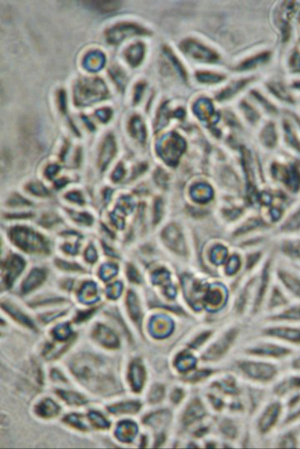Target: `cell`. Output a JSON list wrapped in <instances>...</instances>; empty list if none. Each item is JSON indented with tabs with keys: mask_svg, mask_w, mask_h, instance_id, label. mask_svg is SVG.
I'll list each match as a JSON object with an SVG mask.
<instances>
[{
	"mask_svg": "<svg viewBox=\"0 0 300 449\" xmlns=\"http://www.w3.org/2000/svg\"><path fill=\"white\" fill-rule=\"evenodd\" d=\"M106 85L99 78H83L77 81L74 89L76 105L87 106L105 99L108 95Z\"/></svg>",
	"mask_w": 300,
	"mask_h": 449,
	"instance_id": "obj_1",
	"label": "cell"
},
{
	"mask_svg": "<svg viewBox=\"0 0 300 449\" xmlns=\"http://www.w3.org/2000/svg\"><path fill=\"white\" fill-rule=\"evenodd\" d=\"M147 31L139 25L132 23H121L113 26L106 32L107 41L118 44L132 36L146 34Z\"/></svg>",
	"mask_w": 300,
	"mask_h": 449,
	"instance_id": "obj_2",
	"label": "cell"
},
{
	"mask_svg": "<svg viewBox=\"0 0 300 449\" xmlns=\"http://www.w3.org/2000/svg\"><path fill=\"white\" fill-rule=\"evenodd\" d=\"M181 49L191 58L200 61L213 62L218 59L215 52L193 40H185L181 43Z\"/></svg>",
	"mask_w": 300,
	"mask_h": 449,
	"instance_id": "obj_3",
	"label": "cell"
},
{
	"mask_svg": "<svg viewBox=\"0 0 300 449\" xmlns=\"http://www.w3.org/2000/svg\"><path fill=\"white\" fill-rule=\"evenodd\" d=\"M241 368L248 376L262 382L271 380L277 374L275 367L265 363H244Z\"/></svg>",
	"mask_w": 300,
	"mask_h": 449,
	"instance_id": "obj_4",
	"label": "cell"
},
{
	"mask_svg": "<svg viewBox=\"0 0 300 449\" xmlns=\"http://www.w3.org/2000/svg\"><path fill=\"white\" fill-rule=\"evenodd\" d=\"M162 237L163 242L170 250L180 255H186V244L179 229L173 227L166 229Z\"/></svg>",
	"mask_w": 300,
	"mask_h": 449,
	"instance_id": "obj_5",
	"label": "cell"
},
{
	"mask_svg": "<svg viewBox=\"0 0 300 449\" xmlns=\"http://www.w3.org/2000/svg\"><path fill=\"white\" fill-rule=\"evenodd\" d=\"M106 58L101 51H95L88 53L84 58L83 66L88 71L96 72L104 67Z\"/></svg>",
	"mask_w": 300,
	"mask_h": 449,
	"instance_id": "obj_6",
	"label": "cell"
},
{
	"mask_svg": "<svg viewBox=\"0 0 300 449\" xmlns=\"http://www.w3.org/2000/svg\"><path fill=\"white\" fill-rule=\"evenodd\" d=\"M280 413V407L278 404L270 406L263 415L260 423L262 432H267L276 424Z\"/></svg>",
	"mask_w": 300,
	"mask_h": 449,
	"instance_id": "obj_7",
	"label": "cell"
},
{
	"mask_svg": "<svg viewBox=\"0 0 300 449\" xmlns=\"http://www.w3.org/2000/svg\"><path fill=\"white\" fill-rule=\"evenodd\" d=\"M95 338L102 346L108 348H114L118 346L117 337L108 329L100 327L95 332Z\"/></svg>",
	"mask_w": 300,
	"mask_h": 449,
	"instance_id": "obj_8",
	"label": "cell"
},
{
	"mask_svg": "<svg viewBox=\"0 0 300 449\" xmlns=\"http://www.w3.org/2000/svg\"><path fill=\"white\" fill-rule=\"evenodd\" d=\"M145 54V47L142 43H138L130 46L125 52V57L128 64L136 67L142 62Z\"/></svg>",
	"mask_w": 300,
	"mask_h": 449,
	"instance_id": "obj_9",
	"label": "cell"
},
{
	"mask_svg": "<svg viewBox=\"0 0 300 449\" xmlns=\"http://www.w3.org/2000/svg\"><path fill=\"white\" fill-rule=\"evenodd\" d=\"M60 408L56 403L50 399L42 401L36 407V413L38 416L44 418H51L57 416Z\"/></svg>",
	"mask_w": 300,
	"mask_h": 449,
	"instance_id": "obj_10",
	"label": "cell"
},
{
	"mask_svg": "<svg viewBox=\"0 0 300 449\" xmlns=\"http://www.w3.org/2000/svg\"><path fill=\"white\" fill-rule=\"evenodd\" d=\"M90 8L103 13L114 12L120 8L121 4L117 1H90L83 2Z\"/></svg>",
	"mask_w": 300,
	"mask_h": 449,
	"instance_id": "obj_11",
	"label": "cell"
},
{
	"mask_svg": "<svg viewBox=\"0 0 300 449\" xmlns=\"http://www.w3.org/2000/svg\"><path fill=\"white\" fill-rule=\"evenodd\" d=\"M235 332H229L223 338L215 344L209 352V355L213 357H220L224 354L230 346L233 339L235 338Z\"/></svg>",
	"mask_w": 300,
	"mask_h": 449,
	"instance_id": "obj_12",
	"label": "cell"
},
{
	"mask_svg": "<svg viewBox=\"0 0 300 449\" xmlns=\"http://www.w3.org/2000/svg\"><path fill=\"white\" fill-rule=\"evenodd\" d=\"M115 152V144L112 137L108 136L103 144L101 158H100V164L104 168L109 163L113 157Z\"/></svg>",
	"mask_w": 300,
	"mask_h": 449,
	"instance_id": "obj_13",
	"label": "cell"
},
{
	"mask_svg": "<svg viewBox=\"0 0 300 449\" xmlns=\"http://www.w3.org/2000/svg\"><path fill=\"white\" fill-rule=\"evenodd\" d=\"M269 333L271 335L279 336L291 342H300V331L298 330L287 328L274 329L270 330Z\"/></svg>",
	"mask_w": 300,
	"mask_h": 449,
	"instance_id": "obj_14",
	"label": "cell"
},
{
	"mask_svg": "<svg viewBox=\"0 0 300 449\" xmlns=\"http://www.w3.org/2000/svg\"><path fill=\"white\" fill-rule=\"evenodd\" d=\"M255 352V353L259 355L275 356V357L287 355L288 353V351L283 348L274 346H268V345L258 348Z\"/></svg>",
	"mask_w": 300,
	"mask_h": 449,
	"instance_id": "obj_15",
	"label": "cell"
},
{
	"mask_svg": "<svg viewBox=\"0 0 300 449\" xmlns=\"http://www.w3.org/2000/svg\"><path fill=\"white\" fill-rule=\"evenodd\" d=\"M280 277L287 286L295 294L300 295V281L286 273H281Z\"/></svg>",
	"mask_w": 300,
	"mask_h": 449,
	"instance_id": "obj_16",
	"label": "cell"
},
{
	"mask_svg": "<svg viewBox=\"0 0 300 449\" xmlns=\"http://www.w3.org/2000/svg\"><path fill=\"white\" fill-rule=\"evenodd\" d=\"M89 419L93 426L98 429H105L109 427V423L104 417L97 413H91L89 414Z\"/></svg>",
	"mask_w": 300,
	"mask_h": 449,
	"instance_id": "obj_17",
	"label": "cell"
},
{
	"mask_svg": "<svg viewBox=\"0 0 300 449\" xmlns=\"http://www.w3.org/2000/svg\"><path fill=\"white\" fill-rule=\"evenodd\" d=\"M196 77L201 82L207 83H217L223 79V77L220 75L208 72H200Z\"/></svg>",
	"mask_w": 300,
	"mask_h": 449,
	"instance_id": "obj_18",
	"label": "cell"
},
{
	"mask_svg": "<svg viewBox=\"0 0 300 449\" xmlns=\"http://www.w3.org/2000/svg\"><path fill=\"white\" fill-rule=\"evenodd\" d=\"M65 421L67 424L74 426V427L80 430H87V426L83 424L80 419V417L76 415H70L65 418Z\"/></svg>",
	"mask_w": 300,
	"mask_h": 449,
	"instance_id": "obj_19",
	"label": "cell"
},
{
	"mask_svg": "<svg viewBox=\"0 0 300 449\" xmlns=\"http://www.w3.org/2000/svg\"><path fill=\"white\" fill-rule=\"evenodd\" d=\"M61 396L66 402L70 404H81L84 402L83 397H81L80 395L75 394V393L61 391Z\"/></svg>",
	"mask_w": 300,
	"mask_h": 449,
	"instance_id": "obj_20",
	"label": "cell"
},
{
	"mask_svg": "<svg viewBox=\"0 0 300 449\" xmlns=\"http://www.w3.org/2000/svg\"><path fill=\"white\" fill-rule=\"evenodd\" d=\"M300 227V211L292 216L286 225L284 229L286 231H293Z\"/></svg>",
	"mask_w": 300,
	"mask_h": 449,
	"instance_id": "obj_21",
	"label": "cell"
},
{
	"mask_svg": "<svg viewBox=\"0 0 300 449\" xmlns=\"http://www.w3.org/2000/svg\"><path fill=\"white\" fill-rule=\"evenodd\" d=\"M284 248L287 254L292 256V257L300 258L299 243H294L287 244Z\"/></svg>",
	"mask_w": 300,
	"mask_h": 449,
	"instance_id": "obj_22",
	"label": "cell"
},
{
	"mask_svg": "<svg viewBox=\"0 0 300 449\" xmlns=\"http://www.w3.org/2000/svg\"><path fill=\"white\" fill-rule=\"evenodd\" d=\"M268 273H269L268 272V268H267V267H266V268L265 269L264 272V278H263V279H264V281H263L262 288H261L260 292H259V300H258V303H259L261 302L262 296H264V295L265 294V289L266 288V285H267V284H267V283H268V277H269Z\"/></svg>",
	"mask_w": 300,
	"mask_h": 449,
	"instance_id": "obj_23",
	"label": "cell"
},
{
	"mask_svg": "<svg viewBox=\"0 0 300 449\" xmlns=\"http://www.w3.org/2000/svg\"><path fill=\"white\" fill-rule=\"evenodd\" d=\"M69 334V330L66 326H61L55 332L56 338L59 340L66 339Z\"/></svg>",
	"mask_w": 300,
	"mask_h": 449,
	"instance_id": "obj_24",
	"label": "cell"
},
{
	"mask_svg": "<svg viewBox=\"0 0 300 449\" xmlns=\"http://www.w3.org/2000/svg\"><path fill=\"white\" fill-rule=\"evenodd\" d=\"M282 317L288 318V319L300 318V309L288 311L287 313L284 314Z\"/></svg>",
	"mask_w": 300,
	"mask_h": 449,
	"instance_id": "obj_25",
	"label": "cell"
},
{
	"mask_svg": "<svg viewBox=\"0 0 300 449\" xmlns=\"http://www.w3.org/2000/svg\"><path fill=\"white\" fill-rule=\"evenodd\" d=\"M97 114L100 118L102 119L103 121H106L109 120L112 113L109 109H102L99 111Z\"/></svg>",
	"mask_w": 300,
	"mask_h": 449,
	"instance_id": "obj_26",
	"label": "cell"
}]
</instances>
